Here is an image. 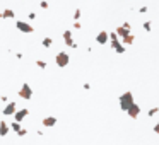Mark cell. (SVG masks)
<instances>
[{"label":"cell","instance_id":"obj_4","mask_svg":"<svg viewBox=\"0 0 159 145\" xmlns=\"http://www.w3.org/2000/svg\"><path fill=\"white\" fill-rule=\"evenodd\" d=\"M15 27L21 31V32H24V34H29V32H34V27L29 24V22H24V21H17L15 22Z\"/></svg>","mask_w":159,"mask_h":145},{"label":"cell","instance_id":"obj_17","mask_svg":"<svg viewBox=\"0 0 159 145\" xmlns=\"http://www.w3.org/2000/svg\"><path fill=\"white\" fill-rule=\"evenodd\" d=\"M41 44H43L45 48H50V46L53 44V39H51V38H45V39L41 41Z\"/></svg>","mask_w":159,"mask_h":145},{"label":"cell","instance_id":"obj_13","mask_svg":"<svg viewBox=\"0 0 159 145\" xmlns=\"http://www.w3.org/2000/svg\"><path fill=\"white\" fill-rule=\"evenodd\" d=\"M122 41H123V44H125V46H130V44H134V41H135V36L130 32V34H127L125 38H122Z\"/></svg>","mask_w":159,"mask_h":145},{"label":"cell","instance_id":"obj_20","mask_svg":"<svg viewBox=\"0 0 159 145\" xmlns=\"http://www.w3.org/2000/svg\"><path fill=\"white\" fill-rule=\"evenodd\" d=\"M80 15H82L80 9H75V10H74V19H75V21H79V19H80Z\"/></svg>","mask_w":159,"mask_h":145},{"label":"cell","instance_id":"obj_9","mask_svg":"<svg viewBox=\"0 0 159 145\" xmlns=\"http://www.w3.org/2000/svg\"><path fill=\"white\" fill-rule=\"evenodd\" d=\"M110 41V32H106V31H101V32H98V36H96V43L98 44H106Z\"/></svg>","mask_w":159,"mask_h":145},{"label":"cell","instance_id":"obj_26","mask_svg":"<svg viewBox=\"0 0 159 145\" xmlns=\"http://www.w3.org/2000/svg\"><path fill=\"white\" fill-rule=\"evenodd\" d=\"M147 10H149V9H147V7H140V9H139V12H140V14H146V12H147Z\"/></svg>","mask_w":159,"mask_h":145},{"label":"cell","instance_id":"obj_11","mask_svg":"<svg viewBox=\"0 0 159 145\" xmlns=\"http://www.w3.org/2000/svg\"><path fill=\"white\" fill-rule=\"evenodd\" d=\"M43 126H46V128H51V126H55L57 125V118L55 116H46V118H43Z\"/></svg>","mask_w":159,"mask_h":145},{"label":"cell","instance_id":"obj_15","mask_svg":"<svg viewBox=\"0 0 159 145\" xmlns=\"http://www.w3.org/2000/svg\"><path fill=\"white\" fill-rule=\"evenodd\" d=\"M10 128H12V130H14L15 133H19V132L22 130V126H21V121H15V120H14V123L10 125Z\"/></svg>","mask_w":159,"mask_h":145},{"label":"cell","instance_id":"obj_28","mask_svg":"<svg viewBox=\"0 0 159 145\" xmlns=\"http://www.w3.org/2000/svg\"><path fill=\"white\" fill-rule=\"evenodd\" d=\"M26 133H27V130H24V128H22V130H21V132H19V133H17V135H19V137H24V135H26Z\"/></svg>","mask_w":159,"mask_h":145},{"label":"cell","instance_id":"obj_16","mask_svg":"<svg viewBox=\"0 0 159 145\" xmlns=\"http://www.w3.org/2000/svg\"><path fill=\"white\" fill-rule=\"evenodd\" d=\"M63 41H65V44H67L69 48H74V50L77 48V43H75V41H74L72 38H67V39H63Z\"/></svg>","mask_w":159,"mask_h":145},{"label":"cell","instance_id":"obj_32","mask_svg":"<svg viewBox=\"0 0 159 145\" xmlns=\"http://www.w3.org/2000/svg\"><path fill=\"white\" fill-rule=\"evenodd\" d=\"M0 113H2V108H0Z\"/></svg>","mask_w":159,"mask_h":145},{"label":"cell","instance_id":"obj_23","mask_svg":"<svg viewBox=\"0 0 159 145\" xmlns=\"http://www.w3.org/2000/svg\"><path fill=\"white\" fill-rule=\"evenodd\" d=\"M39 7H41V9H48V2H46V0H41V2H39Z\"/></svg>","mask_w":159,"mask_h":145},{"label":"cell","instance_id":"obj_14","mask_svg":"<svg viewBox=\"0 0 159 145\" xmlns=\"http://www.w3.org/2000/svg\"><path fill=\"white\" fill-rule=\"evenodd\" d=\"M2 14H3V19H14V17H15V12H14L12 9H5Z\"/></svg>","mask_w":159,"mask_h":145},{"label":"cell","instance_id":"obj_29","mask_svg":"<svg viewBox=\"0 0 159 145\" xmlns=\"http://www.w3.org/2000/svg\"><path fill=\"white\" fill-rule=\"evenodd\" d=\"M154 132H156V133L159 135V121L156 123V125H154Z\"/></svg>","mask_w":159,"mask_h":145},{"label":"cell","instance_id":"obj_24","mask_svg":"<svg viewBox=\"0 0 159 145\" xmlns=\"http://www.w3.org/2000/svg\"><path fill=\"white\" fill-rule=\"evenodd\" d=\"M27 17H29V21H34V19H36V14H34V12H29Z\"/></svg>","mask_w":159,"mask_h":145},{"label":"cell","instance_id":"obj_19","mask_svg":"<svg viewBox=\"0 0 159 145\" xmlns=\"http://www.w3.org/2000/svg\"><path fill=\"white\" fill-rule=\"evenodd\" d=\"M159 113V108H151V109H149V113H147V115H149V118H152V116H156V115H158Z\"/></svg>","mask_w":159,"mask_h":145},{"label":"cell","instance_id":"obj_22","mask_svg":"<svg viewBox=\"0 0 159 145\" xmlns=\"http://www.w3.org/2000/svg\"><path fill=\"white\" fill-rule=\"evenodd\" d=\"M67 38H72V31H70V29L63 31V39H67Z\"/></svg>","mask_w":159,"mask_h":145},{"label":"cell","instance_id":"obj_10","mask_svg":"<svg viewBox=\"0 0 159 145\" xmlns=\"http://www.w3.org/2000/svg\"><path fill=\"white\" fill-rule=\"evenodd\" d=\"M27 115H29V109H27V108L17 109V111H15V115H14V120H15V121H22Z\"/></svg>","mask_w":159,"mask_h":145},{"label":"cell","instance_id":"obj_1","mask_svg":"<svg viewBox=\"0 0 159 145\" xmlns=\"http://www.w3.org/2000/svg\"><path fill=\"white\" fill-rule=\"evenodd\" d=\"M118 103H120V109L127 113V109H128V108H130V106H132V104L135 103V101H134V94H132L130 91L123 92V94H122V96L118 97Z\"/></svg>","mask_w":159,"mask_h":145},{"label":"cell","instance_id":"obj_8","mask_svg":"<svg viewBox=\"0 0 159 145\" xmlns=\"http://www.w3.org/2000/svg\"><path fill=\"white\" fill-rule=\"evenodd\" d=\"M115 31H116V34H118L120 38H125L127 34H130V24H128V22H123V24L118 26Z\"/></svg>","mask_w":159,"mask_h":145},{"label":"cell","instance_id":"obj_12","mask_svg":"<svg viewBox=\"0 0 159 145\" xmlns=\"http://www.w3.org/2000/svg\"><path fill=\"white\" fill-rule=\"evenodd\" d=\"M10 130H12V128H10V125H7V123L2 120V121H0V137H5Z\"/></svg>","mask_w":159,"mask_h":145},{"label":"cell","instance_id":"obj_2","mask_svg":"<svg viewBox=\"0 0 159 145\" xmlns=\"http://www.w3.org/2000/svg\"><path fill=\"white\" fill-rule=\"evenodd\" d=\"M17 94H19V97H21V99H24V101L33 99V89H31V85H29L27 82H24V84L21 85V89L17 91Z\"/></svg>","mask_w":159,"mask_h":145},{"label":"cell","instance_id":"obj_30","mask_svg":"<svg viewBox=\"0 0 159 145\" xmlns=\"http://www.w3.org/2000/svg\"><path fill=\"white\" fill-rule=\"evenodd\" d=\"M84 89H86V91H89V89H91V84H87V82H86V84H84Z\"/></svg>","mask_w":159,"mask_h":145},{"label":"cell","instance_id":"obj_18","mask_svg":"<svg viewBox=\"0 0 159 145\" xmlns=\"http://www.w3.org/2000/svg\"><path fill=\"white\" fill-rule=\"evenodd\" d=\"M142 27H144L147 32H149V31H152V24H151V21H146V22L142 24Z\"/></svg>","mask_w":159,"mask_h":145},{"label":"cell","instance_id":"obj_21","mask_svg":"<svg viewBox=\"0 0 159 145\" xmlns=\"http://www.w3.org/2000/svg\"><path fill=\"white\" fill-rule=\"evenodd\" d=\"M36 65H38L41 70H45V68H46V62H45V60H38V62H36Z\"/></svg>","mask_w":159,"mask_h":145},{"label":"cell","instance_id":"obj_6","mask_svg":"<svg viewBox=\"0 0 159 145\" xmlns=\"http://www.w3.org/2000/svg\"><path fill=\"white\" fill-rule=\"evenodd\" d=\"M140 111H142V108L139 106V104H132L128 109H127V115H128V118H132V120H137L139 118V115H140Z\"/></svg>","mask_w":159,"mask_h":145},{"label":"cell","instance_id":"obj_3","mask_svg":"<svg viewBox=\"0 0 159 145\" xmlns=\"http://www.w3.org/2000/svg\"><path fill=\"white\" fill-rule=\"evenodd\" d=\"M55 63H57L60 68L67 67V65L70 63V56H69V53H65V51H60V53H57V56H55Z\"/></svg>","mask_w":159,"mask_h":145},{"label":"cell","instance_id":"obj_31","mask_svg":"<svg viewBox=\"0 0 159 145\" xmlns=\"http://www.w3.org/2000/svg\"><path fill=\"white\" fill-rule=\"evenodd\" d=\"M0 19H3V14H2V12H0Z\"/></svg>","mask_w":159,"mask_h":145},{"label":"cell","instance_id":"obj_7","mask_svg":"<svg viewBox=\"0 0 159 145\" xmlns=\"http://www.w3.org/2000/svg\"><path fill=\"white\" fill-rule=\"evenodd\" d=\"M15 111H17V104H15L14 101H10V103H7V106L2 109V115H5V116H14Z\"/></svg>","mask_w":159,"mask_h":145},{"label":"cell","instance_id":"obj_5","mask_svg":"<svg viewBox=\"0 0 159 145\" xmlns=\"http://www.w3.org/2000/svg\"><path fill=\"white\" fill-rule=\"evenodd\" d=\"M111 48H113L118 55H123L125 50H127V46L123 44V41H120L118 38H116V39H111Z\"/></svg>","mask_w":159,"mask_h":145},{"label":"cell","instance_id":"obj_25","mask_svg":"<svg viewBox=\"0 0 159 145\" xmlns=\"http://www.w3.org/2000/svg\"><path fill=\"white\" fill-rule=\"evenodd\" d=\"M80 27H82V24H80V22H77V21H75V22H74V29H80Z\"/></svg>","mask_w":159,"mask_h":145},{"label":"cell","instance_id":"obj_27","mask_svg":"<svg viewBox=\"0 0 159 145\" xmlns=\"http://www.w3.org/2000/svg\"><path fill=\"white\" fill-rule=\"evenodd\" d=\"M0 101H2V103H7V101H9V97L3 94V96H0Z\"/></svg>","mask_w":159,"mask_h":145}]
</instances>
